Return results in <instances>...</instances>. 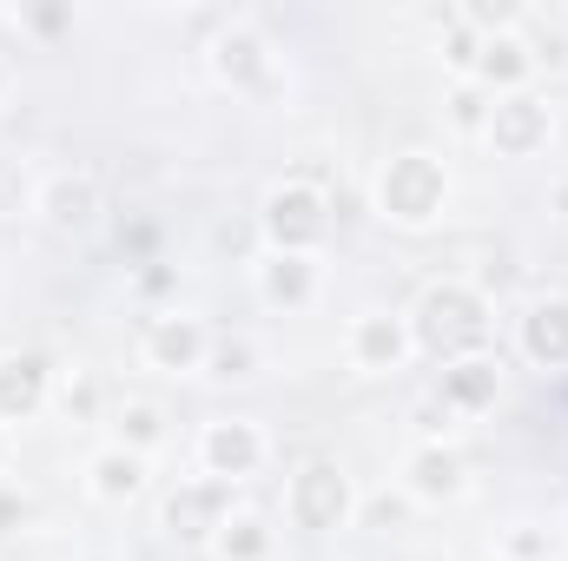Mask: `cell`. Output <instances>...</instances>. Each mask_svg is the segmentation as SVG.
<instances>
[{
	"instance_id": "cell-2",
	"label": "cell",
	"mask_w": 568,
	"mask_h": 561,
	"mask_svg": "<svg viewBox=\"0 0 568 561\" xmlns=\"http://www.w3.org/2000/svg\"><path fill=\"white\" fill-rule=\"evenodd\" d=\"M371 205H377V218H390V225H404V232H424L443 218V205H449V165L436 159V152H390L384 165H377V178H371Z\"/></svg>"
},
{
	"instance_id": "cell-25",
	"label": "cell",
	"mask_w": 568,
	"mask_h": 561,
	"mask_svg": "<svg viewBox=\"0 0 568 561\" xmlns=\"http://www.w3.org/2000/svg\"><path fill=\"white\" fill-rule=\"evenodd\" d=\"M27 522H33V496L0 476V536H13V529H27Z\"/></svg>"
},
{
	"instance_id": "cell-31",
	"label": "cell",
	"mask_w": 568,
	"mask_h": 561,
	"mask_svg": "<svg viewBox=\"0 0 568 561\" xmlns=\"http://www.w3.org/2000/svg\"><path fill=\"white\" fill-rule=\"evenodd\" d=\"M0 93H7V67H0Z\"/></svg>"
},
{
	"instance_id": "cell-6",
	"label": "cell",
	"mask_w": 568,
	"mask_h": 561,
	"mask_svg": "<svg viewBox=\"0 0 568 561\" xmlns=\"http://www.w3.org/2000/svg\"><path fill=\"white\" fill-rule=\"evenodd\" d=\"M265 456H272V442H265V429L252 417H212L199 429V469L212 476V482H252L258 469H265Z\"/></svg>"
},
{
	"instance_id": "cell-13",
	"label": "cell",
	"mask_w": 568,
	"mask_h": 561,
	"mask_svg": "<svg viewBox=\"0 0 568 561\" xmlns=\"http://www.w3.org/2000/svg\"><path fill=\"white\" fill-rule=\"evenodd\" d=\"M449 417H483V410H496V397H503V364L496 357H463V364H443V377H436V390H429Z\"/></svg>"
},
{
	"instance_id": "cell-5",
	"label": "cell",
	"mask_w": 568,
	"mask_h": 561,
	"mask_svg": "<svg viewBox=\"0 0 568 561\" xmlns=\"http://www.w3.org/2000/svg\"><path fill=\"white\" fill-rule=\"evenodd\" d=\"M549 133H556V113H549V100H542L536 86L489 100V120H483V145H489V152H503V159H536V152L549 145Z\"/></svg>"
},
{
	"instance_id": "cell-9",
	"label": "cell",
	"mask_w": 568,
	"mask_h": 561,
	"mask_svg": "<svg viewBox=\"0 0 568 561\" xmlns=\"http://www.w3.org/2000/svg\"><path fill=\"white\" fill-rule=\"evenodd\" d=\"M344 357H351V370H364V377L404 370V364L417 357L410 317H397V310H364V317L351 324V337H344Z\"/></svg>"
},
{
	"instance_id": "cell-11",
	"label": "cell",
	"mask_w": 568,
	"mask_h": 561,
	"mask_svg": "<svg viewBox=\"0 0 568 561\" xmlns=\"http://www.w3.org/2000/svg\"><path fill=\"white\" fill-rule=\"evenodd\" d=\"M225 516H232V489L225 482H212V476H192V482H179L172 496H165V536H179V542H212L219 529H225Z\"/></svg>"
},
{
	"instance_id": "cell-23",
	"label": "cell",
	"mask_w": 568,
	"mask_h": 561,
	"mask_svg": "<svg viewBox=\"0 0 568 561\" xmlns=\"http://www.w3.org/2000/svg\"><path fill=\"white\" fill-rule=\"evenodd\" d=\"M252 364H258V350H252L245 337H239V344H212V357H205L212 377H258Z\"/></svg>"
},
{
	"instance_id": "cell-20",
	"label": "cell",
	"mask_w": 568,
	"mask_h": 561,
	"mask_svg": "<svg viewBox=\"0 0 568 561\" xmlns=\"http://www.w3.org/2000/svg\"><path fill=\"white\" fill-rule=\"evenodd\" d=\"M113 422H120V436H113V442H120V449H133V456H145V462H152V456L165 449V436H172V429H165V410H159L152 397H126Z\"/></svg>"
},
{
	"instance_id": "cell-21",
	"label": "cell",
	"mask_w": 568,
	"mask_h": 561,
	"mask_svg": "<svg viewBox=\"0 0 568 561\" xmlns=\"http://www.w3.org/2000/svg\"><path fill=\"white\" fill-rule=\"evenodd\" d=\"M53 397H60V410H67L73 422L100 417V377H93V370H80V364H73L67 377H53Z\"/></svg>"
},
{
	"instance_id": "cell-18",
	"label": "cell",
	"mask_w": 568,
	"mask_h": 561,
	"mask_svg": "<svg viewBox=\"0 0 568 561\" xmlns=\"http://www.w3.org/2000/svg\"><path fill=\"white\" fill-rule=\"evenodd\" d=\"M87 489H93V502H106V509L140 502V496H145V456L120 449V442L93 449V462H87Z\"/></svg>"
},
{
	"instance_id": "cell-14",
	"label": "cell",
	"mask_w": 568,
	"mask_h": 561,
	"mask_svg": "<svg viewBox=\"0 0 568 561\" xmlns=\"http://www.w3.org/2000/svg\"><path fill=\"white\" fill-rule=\"evenodd\" d=\"M536 80V47L523 27H503V33H483V53H476V86L496 100V93H523Z\"/></svg>"
},
{
	"instance_id": "cell-1",
	"label": "cell",
	"mask_w": 568,
	"mask_h": 561,
	"mask_svg": "<svg viewBox=\"0 0 568 561\" xmlns=\"http://www.w3.org/2000/svg\"><path fill=\"white\" fill-rule=\"evenodd\" d=\"M410 337H417V357H436V364L489 357L496 310H489V297L469 278H436L417 297V310H410Z\"/></svg>"
},
{
	"instance_id": "cell-30",
	"label": "cell",
	"mask_w": 568,
	"mask_h": 561,
	"mask_svg": "<svg viewBox=\"0 0 568 561\" xmlns=\"http://www.w3.org/2000/svg\"><path fill=\"white\" fill-rule=\"evenodd\" d=\"M0 469H7V429H0Z\"/></svg>"
},
{
	"instance_id": "cell-15",
	"label": "cell",
	"mask_w": 568,
	"mask_h": 561,
	"mask_svg": "<svg viewBox=\"0 0 568 561\" xmlns=\"http://www.w3.org/2000/svg\"><path fill=\"white\" fill-rule=\"evenodd\" d=\"M33 212L53 225V232H80L100 218V178L93 172H47L33 185Z\"/></svg>"
},
{
	"instance_id": "cell-27",
	"label": "cell",
	"mask_w": 568,
	"mask_h": 561,
	"mask_svg": "<svg viewBox=\"0 0 568 561\" xmlns=\"http://www.w3.org/2000/svg\"><path fill=\"white\" fill-rule=\"evenodd\" d=\"M410 509H417V502H410L404 489H397V496H377V502H357V516H371V522H384V529H397Z\"/></svg>"
},
{
	"instance_id": "cell-28",
	"label": "cell",
	"mask_w": 568,
	"mask_h": 561,
	"mask_svg": "<svg viewBox=\"0 0 568 561\" xmlns=\"http://www.w3.org/2000/svg\"><path fill=\"white\" fill-rule=\"evenodd\" d=\"M417 429H424V436H417V442H443V436H449V429H456V417H449V410H443V404H436V397H424V404H417Z\"/></svg>"
},
{
	"instance_id": "cell-24",
	"label": "cell",
	"mask_w": 568,
	"mask_h": 561,
	"mask_svg": "<svg viewBox=\"0 0 568 561\" xmlns=\"http://www.w3.org/2000/svg\"><path fill=\"white\" fill-rule=\"evenodd\" d=\"M27 33H40V40H53V33H73V7H20L13 13Z\"/></svg>"
},
{
	"instance_id": "cell-16",
	"label": "cell",
	"mask_w": 568,
	"mask_h": 561,
	"mask_svg": "<svg viewBox=\"0 0 568 561\" xmlns=\"http://www.w3.org/2000/svg\"><path fill=\"white\" fill-rule=\"evenodd\" d=\"M252 284H258V297L272 310H304V304H317L324 272H317V258H297V252H258Z\"/></svg>"
},
{
	"instance_id": "cell-17",
	"label": "cell",
	"mask_w": 568,
	"mask_h": 561,
	"mask_svg": "<svg viewBox=\"0 0 568 561\" xmlns=\"http://www.w3.org/2000/svg\"><path fill=\"white\" fill-rule=\"evenodd\" d=\"M523 357L542 370H568V297L549 290L523 310Z\"/></svg>"
},
{
	"instance_id": "cell-22",
	"label": "cell",
	"mask_w": 568,
	"mask_h": 561,
	"mask_svg": "<svg viewBox=\"0 0 568 561\" xmlns=\"http://www.w3.org/2000/svg\"><path fill=\"white\" fill-rule=\"evenodd\" d=\"M449 106H456V133H463V140H483L489 93H483V86H456V100H449Z\"/></svg>"
},
{
	"instance_id": "cell-7",
	"label": "cell",
	"mask_w": 568,
	"mask_h": 561,
	"mask_svg": "<svg viewBox=\"0 0 568 561\" xmlns=\"http://www.w3.org/2000/svg\"><path fill=\"white\" fill-rule=\"evenodd\" d=\"M140 357L152 370H165V377H192L212 357V330L192 310H152L145 317V337H140Z\"/></svg>"
},
{
	"instance_id": "cell-8",
	"label": "cell",
	"mask_w": 568,
	"mask_h": 561,
	"mask_svg": "<svg viewBox=\"0 0 568 561\" xmlns=\"http://www.w3.org/2000/svg\"><path fill=\"white\" fill-rule=\"evenodd\" d=\"M205 60H212V80L232 86V93H258V86H272V40H265L252 20H225L219 40L205 47Z\"/></svg>"
},
{
	"instance_id": "cell-29",
	"label": "cell",
	"mask_w": 568,
	"mask_h": 561,
	"mask_svg": "<svg viewBox=\"0 0 568 561\" xmlns=\"http://www.w3.org/2000/svg\"><path fill=\"white\" fill-rule=\"evenodd\" d=\"M549 212H562V218H568V178L556 185V192H549Z\"/></svg>"
},
{
	"instance_id": "cell-4",
	"label": "cell",
	"mask_w": 568,
	"mask_h": 561,
	"mask_svg": "<svg viewBox=\"0 0 568 561\" xmlns=\"http://www.w3.org/2000/svg\"><path fill=\"white\" fill-rule=\"evenodd\" d=\"M357 482L337 469V462H304L291 482H284V516L297 522V529H311V536H331V529H344L351 516H357Z\"/></svg>"
},
{
	"instance_id": "cell-10",
	"label": "cell",
	"mask_w": 568,
	"mask_h": 561,
	"mask_svg": "<svg viewBox=\"0 0 568 561\" xmlns=\"http://www.w3.org/2000/svg\"><path fill=\"white\" fill-rule=\"evenodd\" d=\"M397 489H404L417 509L463 502V489H469V462H463L449 442H417V449L404 456V476H397Z\"/></svg>"
},
{
	"instance_id": "cell-12",
	"label": "cell",
	"mask_w": 568,
	"mask_h": 561,
	"mask_svg": "<svg viewBox=\"0 0 568 561\" xmlns=\"http://www.w3.org/2000/svg\"><path fill=\"white\" fill-rule=\"evenodd\" d=\"M53 364L40 350H7L0 357V429L7 422H33L47 404H53Z\"/></svg>"
},
{
	"instance_id": "cell-19",
	"label": "cell",
	"mask_w": 568,
	"mask_h": 561,
	"mask_svg": "<svg viewBox=\"0 0 568 561\" xmlns=\"http://www.w3.org/2000/svg\"><path fill=\"white\" fill-rule=\"evenodd\" d=\"M272 529H265V516H252V509H232L225 516V529L212 536V555L219 561H272Z\"/></svg>"
},
{
	"instance_id": "cell-26",
	"label": "cell",
	"mask_w": 568,
	"mask_h": 561,
	"mask_svg": "<svg viewBox=\"0 0 568 561\" xmlns=\"http://www.w3.org/2000/svg\"><path fill=\"white\" fill-rule=\"evenodd\" d=\"M536 522H516L509 536H503V561H549L556 555V542H542V536H529Z\"/></svg>"
},
{
	"instance_id": "cell-3",
	"label": "cell",
	"mask_w": 568,
	"mask_h": 561,
	"mask_svg": "<svg viewBox=\"0 0 568 561\" xmlns=\"http://www.w3.org/2000/svg\"><path fill=\"white\" fill-rule=\"evenodd\" d=\"M258 232H265V252H297V258H317L324 232H331V198L304 178H284L265 192V212H258Z\"/></svg>"
}]
</instances>
